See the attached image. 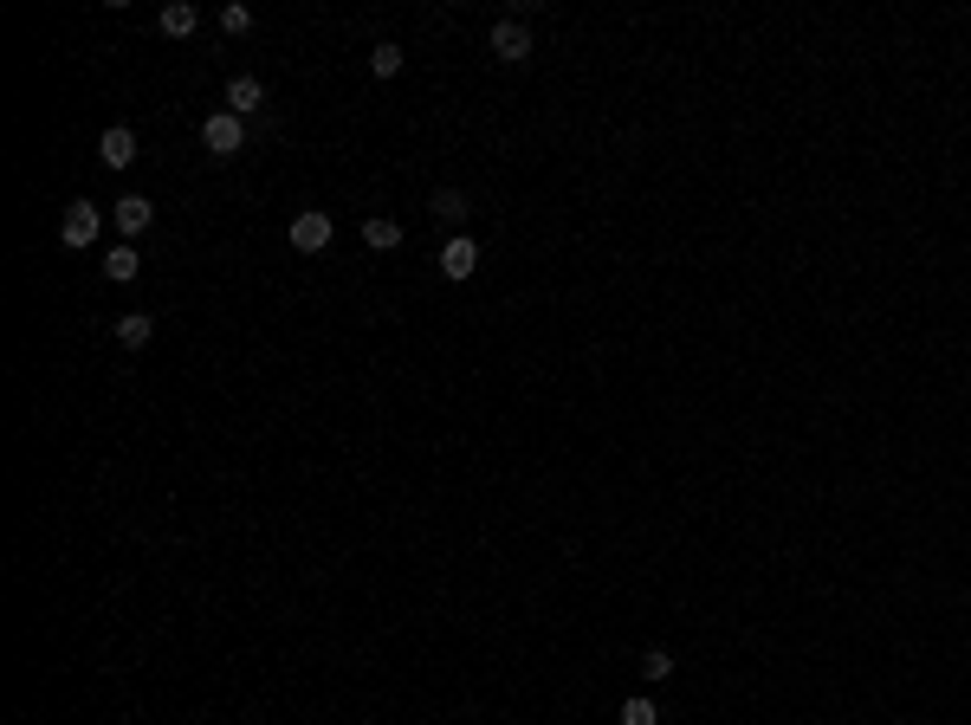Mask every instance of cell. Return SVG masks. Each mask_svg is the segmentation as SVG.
Listing matches in <instances>:
<instances>
[{
	"label": "cell",
	"instance_id": "obj_5",
	"mask_svg": "<svg viewBox=\"0 0 971 725\" xmlns=\"http://www.w3.org/2000/svg\"><path fill=\"white\" fill-rule=\"evenodd\" d=\"M441 272H447V279H473V272H480V246H473L467 234H447V246H441Z\"/></svg>",
	"mask_w": 971,
	"mask_h": 725
},
{
	"label": "cell",
	"instance_id": "obj_6",
	"mask_svg": "<svg viewBox=\"0 0 971 725\" xmlns=\"http://www.w3.org/2000/svg\"><path fill=\"white\" fill-rule=\"evenodd\" d=\"M149 221H156V201H149V195H123V201H117V234H123V240L149 234Z\"/></svg>",
	"mask_w": 971,
	"mask_h": 725
},
{
	"label": "cell",
	"instance_id": "obj_8",
	"mask_svg": "<svg viewBox=\"0 0 971 725\" xmlns=\"http://www.w3.org/2000/svg\"><path fill=\"white\" fill-rule=\"evenodd\" d=\"M428 214H434V221H441V227H454V234H460V227H467V195H454V188H434V201H428Z\"/></svg>",
	"mask_w": 971,
	"mask_h": 725
},
{
	"label": "cell",
	"instance_id": "obj_1",
	"mask_svg": "<svg viewBox=\"0 0 971 725\" xmlns=\"http://www.w3.org/2000/svg\"><path fill=\"white\" fill-rule=\"evenodd\" d=\"M201 149H208V156H240L246 149V117L214 111L208 123H201Z\"/></svg>",
	"mask_w": 971,
	"mask_h": 725
},
{
	"label": "cell",
	"instance_id": "obj_11",
	"mask_svg": "<svg viewBox=\"0 0 971 725\" xmlns=\"http://www.w3.org/2000/svg\"><path fill=\"white\" fill-rule=\"evenodd\" d=\"M149 337H156V318H149V311H123L117 318V344L123 350H143Z\"/></svg>",
	"mask_w": 971,
	"mask_h": 725
},
{
	"label": "cell",
	"instance_id": "obj_12",
	"mask_svg": "<svg viewBox=\"0 0 971 725\" xmlns=\"http://www.w3.org/2000/svg\"><path fill=\"white\" fill-rule=\"evenodd\" d=\"M136 272H143V259H136V246H130V240H123V246H111V253H104V279L130 285Z\"/></svg>",
	"mask_w": 971,
	"mask_h": 725
},
{
	"label": "cell",
	"instance_id": "obj_7",
	"mask_svg": "<svg viewBox=\"0 0 971 725\" xmlns=\"http://www.w3.org/2000/svg\"><path fill=\"white\" fill-rule=\"evenodd\" d=\"M98 156H104V169H130V162H136V130L111 123V130L98 136Z\"/></svg>",
	"mask_w": 971,
	"mask_h": 725
},
{
	"label": "cell",
	"instance_id": "obj_3",
	"mask_svg": "<svg viewBox=\"0 0 971 725\" xmlns=\"http://www.w3.org/2000/svg\"><path fill=\"white\" fill-rule=\"evenodd\" d=\"M331 234H337V221L324 208H298L292 214V246L298 253H324V246H331Z\"/></svg>",
	"mask_w": 971,
	"mask_h": 725
},
{
	"label": "cell",
	"instance_id": "obj_16",
	"mask_svg": "<svg viewBox=\"0 0 971 725\" xmlns=\"http://www.w3.org/2000/svg\"><path fill=\"white\" fill-rule=\"evenodd\" d=\"M221 26H227V33H253V7H246V0L221 7Z\"/></svg>",
	"mask_w": 971,
	"mask_h": 725
},
{
	"label": "cell",
	"instance_id": "obj_17",
	"mask_svg": "<svg viewBox=\"0 0 971 725\" xmlns=\"http://www.w3.org/2000/svg\"><path fill=\"white\" fill-rule=\"evenodd\" d=\"M622 725H661V713H654V700H628L622 706Z\"/></svg>",
	"mask_w": 971,
	"mask_h": 725
},
{
	"label": "cell",
	"instance_id": "obj_4",
	"mask_svg": "<svg viewBox=\"0 0 971 725\" xmlns=\"http://www.w3.org/2000/svg\"><path fill=\"white\" fill-rule=\"evenodd\" d=\"M492 52H499L505 65H518V59H531V26L518 20V13H505L499 26H492Z\"/></svg>",
	"mask_w": 971,
	"mask_h": 725
},
{
	"label": "cell",
	"instance_id": "obj_13",
	"mask_svg": "<svg viewBox=\"0 0 971 725\" xmlns=\"http://www.w3.org/2000/svg\"><path fill=\"white\" fill-rule=\"evenodd\" d=\"M363 240L376 246V253H395V246H402V221H389V214H369V221H363Z\"/></svg>",
	"mask_w": 971,
	"mask_h": 725
},
{
	"label": "cell",
	"instance_id": "obj_10",
	"mask_svg": "<svg viewBox=\"0 0 971 725\" xmlns=\"http://www.w3.org/2000/svg\"><path fill=\"white\" fill-rule=\"evenodd\" d=\"M195 26H201V7H195V0H169V7H162V33H169V39H188Z\"/></svg>",
	"mask_w": 971,
	"mask_h": 725
},
{
	"label": "cell",
	"instance_id": "obj_9",
	"mask_svg": "<svg viewBox=\"0 0 971 725\" xmlns=\"http://www.w3.org/2000/svg\"><path fill=\"white\" fill-rule=\"evenodd\" d=\"M259 104H266V85H259V78H234V85H227V111H234V117H253L259 111Z\"/></svg>",
	"mask_w": 971,
	"mask_h": 725
},
{
	"label": "cell",
	"instance_id": "obj_15",
	"mask_svg": "<svg viewBox=\"0 0 971 725\" xmlns=\"http://www.w3.org/2000/svg\"><path fill=\"white\" fill-rule=\"evenodd\" d=\"M641 674H648V680H667V674H674V654H667V648H648V654H641Z\"/></svg>",
	"mask_w": 971,
	"mask_h": 725
},
{
	"label": "cell",
	"instance_id": "obj_14",
	"mask_svg": "<svg viewBox=\"0 0 971 725\" xmlns=\"http://www.w3.org/2000/svg\"><path fill=\"white\" fill-rule=\"evenodd\" d=\"M369 72H376V78H395V72H402V46H395V39H382V46L369 52Z\"/></svg>",
	"mask_w": 971,
	"mask_h": 725
},
{
	"label": "cell",
	"instance_id": "obj_2",
	"mask_svg": "<svg viewBox=\"0 0 971 725\" xmlns=\"http://www.w3.org/2000/svg\"><path fill=\"white\" fill-rule=\"evenodd\" d=\"M98 234H104V214L91 208V201H72V208H65V227H59V240L72 246V253H85V246H98Z\"/></svg>",
	"mask_w": 971,
	"mask_h": 725
}]
</instances>
